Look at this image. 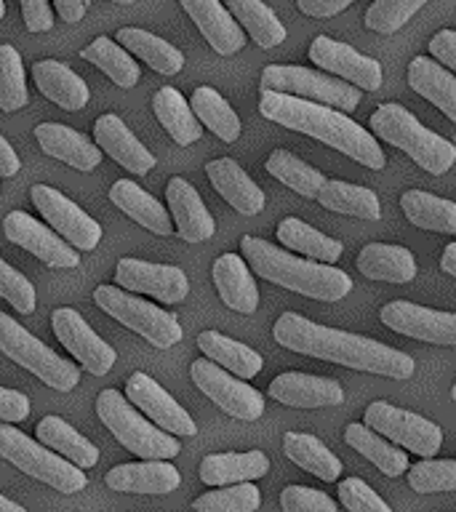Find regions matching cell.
<instances>
[{
  "mask_svg": "<svg viewBox=\"0 0 456 512\" xmlns=\"http://www.w3.org/2000/svg\"><path fill=\"white\" fill-rule=\"evenodd\" d=\"M339 502L350 512H392L390 504L360 478H347L339 483Z\"/></svg>",
  "mask_w": 456,
  "mask_h": 512,
  "instance_id": "50",
  "label": "cell"
},
{
  "mask_svg": "<svg viewBox=\"0 0 456 512\" xmlns=\"http://www.w3.org/2000/svg\"><path fill=\"white\" fill-rule=\"evenodd\" d=\"M270 472V459L264 451H243V454H208L200 462V480L206 486H235L264 478Z\"/></svg>",
  "mask_w": 456,
  "mask_h": 512,
  "instance_id": "28",
  "label": "cell"
},
{
  "mask_svg": "<svg viewBox=\"0 0 456 512\" xmlns=\"http://www.w3.org/2000/svg\"><path fill=\"white\" fill-rule=\"evenodd\" d=\"M355 0H296L299 11L312 19H328V16L342 14L344 8L352 6Z\"/></svg>",
  "mask_w": 456,
  "mask_h": 512,
  "instance_id": "55",
  "label": "cell"
},
{
  "mask_svg": "<svg viewBox=\"0 0 456 512\" xmlns=\"http://www.w3.org/2000/svg\"><path fill=\"white\" fill-rule=\"evenodd\" d=\"M112 3H118V6H131L134 0H112Z\"/></svg>",
  "mask_w": 456,
  "mask_h": 512,
  "instance_id": "60",
  "label": "cell"
},
{
  "mask_svg": "<svg viewBox=\"0 0 456 512\" xmlns=\"http://www.w3.org/2000/svg\"><path fill=\"white\" fill-rule=\"evenodd\" d=\"M278 240L291 251H299V254L310 256L312 262L320 264H334L344 251L339 240L328 238V235H323V232L310 227L302 219H296V216H286L278 224Z\"/></svg>",
  "mask_w": 456,
  "mask_h": 512,
  "instance_id": "40",
  "label": "cell"
},
{
  "mask_svg": "<svg viewBox=\"0 0 456 512\" xmlns=\"http://www.w3.org/2000/svg\"><path fill=\"white\" fill-rule=\"evenodd\" d=\"M430 51L435 56V62L443 64L446 70L456 72V32L440 30L435 32V38L430 40Z\"/></svg>",
  "mask_w": 456,
  "mask_h": 512,
  "instance_id": "54",
  "label": "cell"
},
{
  "mask_svg": "<svg viewBox=\"0 0 456 512\" xmlns=\"http://www.w3.org/2000/svg\"><path fill=\"white\" fill-rule=\"evenodd\" d=\"M35 139L48 158L62 160L78 171H94L102 163V150L94 142H88L80 131L64 126V123H40L35 128Z\"/></svg>",
  "mask_w": 456,
  "mask_h": 512,
  "instance_id": "24",
  "label": "cell"
},
{
  "mask_svg": "<svg viewBox=\"0 0 456 512\" xmlns=\"http://www.w3.org/2000/svg\"><path fill=\"white\" fill-rule=\"evenodd\" d=\"M166 198H168V211L174 216L176 232L179 238L187 243H200L208 240L216 232L214 216L208 214L206 203L200 200L198 190L192 187L187 179L174 176L166 184Z\"/></svg>",
  "mask_w": 456,
  "mask_h": 512,
  "instance_id": "22",
  "label": "cell"
},
{
  "mask_svg": "<svg viewBox=\"0 0 456 512\" xmlns=\"http://www.w3.org/2000/svg\"><path fill=\"white\" fill-rule=\"evenodd\" d=\"M363 424L371 427L374 432H379L382 438H390L392 443L414 451L422 459L435 456L440 451V446H443V430H440L438 424L414 414V411L392 406L387 400H374L366 408Z\"/></svg>",
  "mask_w": 456,
  "mask_h": 512,
  "instance_id": "10",
  "label": "cell"
},
{
  "mask_svg": "<svg viewBox=\"0 0 456 512\" xmlns=\"http://www.w3.org/2000/svg\"><path fill=\"white\" fill-rule=\"evenodd\" d=\"M3 235L24 251H30L32 256H38L40 262L48 264V267L72 270L80 264L78 251L67 240L59 238L54 230L43 227L35 216L24 214V211H11L3 219Z\"/></svg>",
  "mask_w": 456,
  "mask_h": 512,
  "instance_id": "16",
  "label": "cell"
},
{
  "mask_svg": "<svg viewBox=\"0 0 456 512\" xmlns=\"http://www.w3.org/2000/svg\"><path fill=\"white\" fill-rule=\"evenodd\" d=\"M32 80L48 102L59 104L67 112L83 110L91 99L86 80L56 59H40V62L32 64Z\"/></svg>",
  "mask_w": 456,
  "mask_h": 512,
  "instance_id": "26",
  "label": "cell"
},
{
  "mask_svg": "<svg viewBox=\"0 0 456 512\" xmlns=\"http://www.w3.org/2000/svg\"><path fill=\"white\" fill-rule=\"evenodd\" d=\"M190 107L195 112V118L200 120V126L211 128L222 142H235L243 131L240 118L235 115L227 99H224L216 88L211 86H198L192 91Z\"/></svg>",
  "mask_w": 456,
  "mask_h": 512,
  "instance_id": "42",
  "label": "cell"
},
{
  "mask_svg": "<svg viewBox=\"0 0 456 512\" xmlns=\"http://www.w3.org/2000/svg\"><path fill=\"white\" fill-rule=\"evenodd\" d=\"M30 416V398L19 390L0 387V422H24Z\"/></svg>",
  "mask_w": 456,
  "mask_h": 512,
  "instance_id": "52",
  "label": "cell"
},
{
  "mask_svg": "<svg viewBox=\"0 0 456 512\" xmlns=\"http://www.w3.org/2000/svg\"><path fill=\"white\" fill-rule=\"evenodd\" d=\"M30 198L40 216L46 219L59 238H64L78 251H94L102 240V224L91 219L80 206H75L62 192L48 187V184H35L30 190Z\"/></svg>",
  "mask_w": 456,
  "mask_h": 512,
  "instance_id": "12",
  "label": "cell"
},
{
  "mask_svg": "<svg viewBox=\"0 0 456 512\" xmlns=\"http://www.w3.org/2000/svg\"><path fill=\"white\" fill-rule=\"evenodd\" d=\"M24 16V27L30 32H48L54 27V11L48 0H19Z\"/></svg>",
  "mask_w": 456,
  "mask_h": 512,
  "instance_id": "53",
  "label": "cell"
},
{
  "mask_svg": "<svg viewBox=\"0 0 456 512\" xmlns=\"http://www.w3.org/2000/svg\"><path fill=\"white\" fill-rule=\"evenodd\" d=\"M94 302L99 310H104L110 318H115L126 328L136 331L139 336H144L158 350H168L176 342H182L184 331L179 326L176 315L160 310L158 304L147 302V299L126 294L123 288L99 286L94 291Z\"/></svg>",
  "mask_w": 456,
  "mask_h": 512,
  "instance_id": "8",
  "label": "cell"
},
{
  "mask_svg": "<svg viewBox=\"0 0 456 512\" xmlns=\"http://www.w3.org/2000/svg\"><path fill=\"white\" fill-rule=\"evenodd\" d=\"M0 512H27V510H24L22 504L11 502V499H8V496L0 494Z\"/></svg>",
  "mask_w": 456,
  "mask_h": 512,
  "instance_id": "59",
  "label": "cell"
},
{
  "mask_svg": "<svg viewBox=\"0 0 456 512\" xmlns=\"http://www.w3.org/2000/svg\"><path fill=\"white\" fill-rule=\"evenodd\" d=\"M51 326H54L56 339L62 342V347L70 352L72 358L78 360L80 368H86L88 374L94 376L110 374L115 360H118V352L112 350L110 344L88 326L78 310L59 307L51 315Z\"/></svg>",
  "mask_w": 456,
  "mask_h": 512,
  "instance_id": "13",
  "label": "cell"
},
{
  "mask_svg": "<svg viewBox=\"0 0 456 512\" xmlns=\"http://www.w3.org/2000/svg\"><path fill=\"white\" fill-rule=\"evenodd\" d=\"M344 440H347V446L355 448L360 456H366L376 470L384 472V475H390V478H398V475H403V472L411 467L406 451H400V448L392 446L390 440H384L379 432H374L371 427H366V424H350V427L344 430Z\"/></svg>",
  "mask_w": 456,
  "mask_h": 512,
  "instance_id": "38",
  "label": "cell"
},
{
  "mask_svg": "<svg viewBox=\"0 0 456 512\" xmlns=\"http://www.w3.org/2000/svg\"><path fill=\"white\" fill-rule=\"evenodd\" d=\"M264 168H267V174H272L278 182H283L294 192L304 195L307 200H318L323 184L328 182L318 168L307 166L302 158H296L294 152L288 150H272Z\"/></svg>",
  "mask_w": 456,
  "mask_h": 512,
  "instance_id": "44",
  "label": "cell"
},
{
  "mask_svg": "<svg viewBox=\"0 0 456 512\" xmlns=\"http://www.w3.org/2000/svg\"><path fill=\"white\" fill-rule=\"evenodd\" d=\"M408 486L416 494L456 491V459H422L408 467Z\"/></svg>",
  "mask_w": 456,
  "mask_h": 512,
  "instance_id": "47",
  "label": "cell"
},
{
  "mask_svg": "<svg viewBox=\"0 0 456 512\" xmlns=\"http://www.w3.org/2000/svg\"><path fill=\"white\" fill-rule=\"evenodd\" d=\"M110 200L112 206H118L123 214L131 216L136 224H142L155 235H171L174 232V224H171V216H168L166 208L131 179H118L112 184Z\"/></svg>",
  "mask_w": 456,
  "mask_h": 512,
  "instance_id": "30",
  "label": "cell"
},
{
  "mask_svg": "<svg viewBox=\"0 0 456 512\" xmlns=\"http://www.w3.org/2000/svg\"><path fill=\"white\" fill-rule=\"evenodd\" d=\"M318 203L328 211L355 216V219H371V222L382 219V203H379L374 190L350 182H339V179H328L323 184Z\"/></svg>",
  "mask_w": 456,
  "mask_h": 512,
  "instance_id": "41",
  "label": "cell"
},
{
  "mask_svg": "<svg viewBox=\"0 0 456 512\" xmlns=\"http://www.w3.org/2000/svg\"><path fill=\"white\" fill-rule=\"evenodd\" d=\"M190 376L206 398H211L224 414L243 419V422H256L264 414L262 392L254 390L251 384H243V379H235L230 371L216 366L211 360H195L190 366Z\"/></svg>",
  "mask_w": 456,
  "mask_h": 512,
  "instance_id": "11",
  "label": "cell"
},
{
  "mask_svg": "<svg viewBox=\"0 0 456 512\" xmlns=\"http://www.w3.org/2000/svg\"><path fill=\"white\" fill-rule=\"evenodd\" d=\"M259 112L278 126L312 136V139L350 155L355 163L371 168V171H382L387 166V158H384L376 136L334 107L275 94V91H262Z\"/></svg>",
  "mask_w": 456,
  "mask_h": 512,
  "instance_id": "2",
  "label": "cell"
},
{
  "mask_svg": "<svg viewBox=\"0 0 456 512\" xmlns=\"http://www.w3.org/2000/svg\"><path fill=\"white\" fill-rule=\"evenodd\" d=\"M224 6L235 16V22L254 38L256 46L275 48L286 40V24L262 0H224Z\"/></svg>",
  "mask_w": 456,
  "mask_h": 512,
  "instance_id": "39",
  "label": "cell"
},
{
  "mask_svg": "<svg viewBox=\"0 0 456 512\" xmlns=\"http://www.w3.org/2000/svg\"><path fill=\"white\" fill-rule=\"evenodd\" d=\"M240 248H243L246 264L259 278L288 288V291L310 296L318 302H339L352 291V280L347 272L336 270L331 264L291 256L288 251L272 246L256 235H243Z\"/></svg>",
  "mask_w": 456,
  "mask_h": 512,
  "instance_id": "3",
  "label": "cell"
},
{
  "mask_svg": "<svg viewBox=\"0 0 456 512\" xmlns=\"http://www.w3.org/2000/svg\"><path fill=\"white\" fill-rule=\"evenodd\" d=\"M262 91L296 96V99H315L326 107L355 110L360 104V91L347 80L328 78L323 72L296 64H270L262 72Z\"/></svg>",
  "mask_w": 456,
  "mask_h": 512,
  "instance_id": "9",
  "label": "cell"
},
{
  "mask_svg": "<svg viewBox=\"0 0 456 512\" xmlns=\"http://www.w3.org/2000/svg\"><path fill=\"white\" fill-rule=\"evenodd\" d=\"M0 456L14 464L16 470H22L24 475L40 480L62 494H78L88 486L86 472L80 467L67 462L64 456L46 448L43 443H35L22 430H16L6 422H0Z\"/></svg>",
  "mask_w": 456,
  "mask_h": 512,
  "instance_id": "6",
  "label": "cell"
},
{
  "mask_svg": "<svg viewBox=\"0 0 456 512\" xmlns=\"http://www.w3.org/2000/svg\"><path fill=\"white\" fill-rule=\"evenodd\" d=\"M451 398L456 400V384H454V387H451Z\"/></svg>",
  "mask_w": 456,
  "mask_h": 512,
  "instance_id": "62",
  "label": "cell"
},
{
  "mask_svg": "<svg viewBox=\"0 0 456 512\" xmlns=\"http://www.w3.org/2000/svg\"><path fill=\"white\" fill-rule=\"evenodd\" d=\"M115 283L131 294H147L166 304L184 302L190 294V280L174 264H155L123 256L115 267Z\"/></svg>",
  "mask_w": 456,
  "mask_h": 512,
  "instance_id": "14",
  "label": "cell"
},
{
  "mask_svg": "<svg viewBox=\"0 0 456 512\" xmlns=\"http://www.w3.org/2000/svg\"><path fill=\"white\" fill-rule=\"evenodd\" d=\"M104 486L123 494H171L182 486V475L168 462L118 464L104 475Z\"/></svg>",
  "mask_w": 456,
  "mask_h": 512,
  "instance_id": "23",
  "label": "cell"
},
{
  "mask_svg": "<svg viewBox=\"0 0 456 512\" xmlns=\"http://www.w3.org/2000/svg\"><path fill=\"white\" fill-rule=\"evenodd\" d=\"M80 56L86 59V62L96 64L99 70L107 75V78L120 88H134L142 78V70H139V64L131 59L126 48L115 43L110 38H96L91 46H86L80 51Z\"/></svg>",
  "mask_w": 456,
  "mask_h": 512,
  "instance_id": "43",
  "label": "cell"
},
{
  "mask_svg": "<svg viewBox=\"0 0 456 512\" xmlns=\"http://www.w3.org/2000/svg\"><path fill=\"white\" fill-rule=\"evenodd\" d=\"M208 182L214 184V190L230 203L238 214L254 216L264 208L262 187L243 171L232 158L211 160L206 166Z\"/></svg>",
  "mask_w": 456,
  "mask_h": 512,
  "instance_id": "25",
  "label": "cell"
},
{
  "mask_svg": "<svg viewBox=\"0 0 456 512\" xmlns=\"http://www.w3.org/2000/svg\"><path fill=\"white\" fill-rule=\"evenodd\" d=\"M198 347L211 363L222 366L224 371H230L238 379H254L264 366L259 352L251 350L248 344L235 342L230 336L219 334V331H203L198 336Z\"/></svg>",
  "mask_w": 456,
  "mask_h": 512,
  "instance_id": "32",
  "label": "cell"
},
{
  "mask_svg": "<svg viewBox=\"0 0 456 512\" xmlns=\"http://www.w3.org/2000/svg\"><path fill=\"white\" fill-rule=\"evenodd\" d=\"M30 102L27 86H24L22 56L14 46H0V110L16 112L24 110Z\"/></svg>",
  "mask_w": 456,
  "mask_h": 512,
  "instance_id": "46",
  "label": "cell"
},
{
  "mask_svg": "<svg viewBox=\"0 0 456 512\" xmlns=\"http://www.w3.org/2000/svg\"><path fill=\"white\" fill-rule=\"evenodd\" d=\"M126 398L131 400V406L139 408L150 422H155V427H160V430L168 432V435L192 438V435L198 432V427L192 422V416L187 414V411H184V408L179 406V403H176L152 376L142 374V371H136V374L128 376Z\"/></svg>",
  "mask_w": 456,
  "mask_h": 512,
  "instance_id": "17",
  "label": "cell"
},
{
  "mask_svg": "<svg viewBox=\"0 0 456 512\" xmlns=\"http://www.w3.org/2000/svg\"><path fill=\"white\" fill-rule=\"evenodd\" d=\"M262 504V494L254 483H235V486H222L216 491L198 496L192 502L195 512H256Z\"/></svg>",
  "mask_w": 456,
  "mask_h": 512,
  "instance_id": "45",
  "label": "cell"
},
{
  "mask_svg": "<svg viewBox=\"0 0 456 512\" xmlns=\"http://www.w3.org/2000/svg\"><path fill=\"white\" fill-rule=\"evenodd\" d=\"M379 318L387 328L398 331L403 336H411V339H422V342L430 344H443V347H451L456 344V315L454 312H440L430 310V307H422V304L406 302V299H398V302L384 304Z\"/></svg>",
  "mask_w": 456,
  "mask_h": 512,
  "instance_id": "15",
  "label": "cell"
},
{
  "mask_svg": "<svg viewBox=\"0 0 456 512\" xmlns=\"http://www.w3.org/2000/svg\"><path fill=\"white\" fill-rule=\"evenodd\" d=\"M371 134L390 142L392 147H398L414 160L416 166L424 168L427 174L440 176L451 171L456 163V147L440 134L424 128L419 120L400 104H382L379 110L368 120Z\"/></svg>",
  "mask_w": 456,
  "mask_h": 512,
  "instance_id": "4",
  "label": "cell"
},
{
  "mask_svg": "<svg viewBox=\"0 0 456 512\" xmlns=\"http://www.w3.org/2000/svg\"><path fill=\"white\" fill-rule=\"evenodd\" d=\"M267 392L272 400L291 408H331L344 403L342 384L326 376L299 374V371L275 376Z\"/></svg>",
  "mask_w": 456,
  "mask_h": 512,
  "instance_id": "19",
  "label": "cell"
},
{
  "mask_svg": "<svg viewBox=\"0 0 456 512\" xmlns=\"http://www.w3.org/2000/svg\"><path fill=\"white\" fill-rule=\"evenodd\" d=\"M283 512H339L336 502L326 491L310 486H286L280 494Z\"/></svg>",
  "mask_w": 456,
  "mask_h": 512,
  "instance_id": "51",
  "label": "cell"
},
{
  "mask_svg": "<svg viewBox=\"0 0 456 512\" xmlns=\"http://www.w3.org/2000/svg\"><path fill=\"white\" fill-rule=\"evenodd\" d=\"M120 46L131 51L134 56H139L147 67H152L160 75H176L182 72L184 67V54L176 46H171L168 40L158 38L147 30H139V27H123L115 35Z\"/></svg>",
  "mask_w": 456,
  "mask_h": 512,
  "instance_id": "35",
  "label": "cell"
},
{
  "mask_svg": "<svg viewBox=\"0 0 456 512\" xmlns=\"http://www.w3.org/2000/svg\"><path fill=\"white\" fill-rule=\"evenodd\" d=\"M94 142L99 150L107 152L118 166H123L126 171H131V174L144 176L155 168V155H152V152L131 134V128H128L118 115H112V112H107L102 118H96Z\"/></svg>",
  "mask_w": 456,
  "mask_h": 512,
  "instance_id": "21",
  "label": "cell"
},
{
  "mask_svg": "<svg viewBox=\"0 0 456 512\" xmlns=\"http://www.w3.org/2000/svg\"><path fill=\"white\" fill-rule=\"evenodd\" d=\"M96 414L102 424L115 435L120 446L131 454L142 456L144 462H168L179 456L182 446L174 435H168L160 427L144 419L131 400L118 390H104L96 398Z\"/></svg>",
  "mask_w": 456,
  "mask_h": 512,
  "instance_id": "5",
  "label": "cell"
},
{
  "mask_svg": "<svg viewBox=\"0 0 456 512\" xmlns=\"http://www.w3.org/2000/svg\"><path fill=\"white\" fill-rule=\"evenodd\" d=\"M400 208L414 227L419 230L446 232L454 235L456 232V203L448 198H438L432 192L408 190L400 195Z\"/></svg>",
  "mask_w": 456,
  "mask_h": 512,
  "instance_id": "37",
  "label": "cell"
},
{
  "mask_svg": "<svg viewBox=\"0 0 456 512\" xmlns=\"http://www.w3.org/2000/svg\"><path fill=\"white\" fill-rule=\"evenodd\" d=\"M272 336L280 347L307 355V358L358 368L376 376H390V379L414 376V358L406 352L387 347L368 336L350 334L342 328L320 326L315 320L302 318L299 312H283L272 326Z\"/></svg>",
  "mask_w": 456,
  "mask_h": 512,
  "instance_id": "1",
  "label": "cell"
},
{
  "mask_svg": "<svg viewBox=\"0 0 456 512\" xmlns=\"http://www.w3.org/2000/svg\"><path fill=\"white\" fill-rule=\"evenodd\" d=\"M283 451L296 467H302L304 472H312L315 478L331 483V480L342 475V459L334 451H328L326 443L310 435V432H286Z\"/></svg>",
  "mask_w": 456,
  "mask_h": 512,
  "instance_id": "36",
  "label": "cell"
},
{
  "mask_svg": "<svg viewBox=\"0 0 456 512\" xmlns=\"http://www.w3.org/2000/svg\"><path fill=\"white\" fill-rule=\"evenodd\" d=\"M38 440L46 448L56 451L59 456H64L67 462H72L80 470H88V467H94L99 462V448L91 443L88 438H83L75 427L59 419V416H46V419H40L38 427Z\"/></svg>",
  "mask_w": 456,
  "mask_h": 512,
  "instance_id": "33",
  "label": "cell"
},
{
  "mask_svg": "<svg viewBox=\"0 0 456 512\" xmlns=\"http://www.w3.org/2000/svg\"><path fill=\"white\" fill-rule=\"evenodd\" d=\"M211 278L214 286L222 296V302L235 312L251 315L259 307V288L256 280L248 270V264L243 256L238 254H222L211 267Z\"/></svg>",
  "mask_w": 456,
  "mask_h": 512,
  "instance_id": "27",
  "label": "cell"
},
{
  "mask_svg": "<svg viewBox=\"0 0 456 512\" xmlns=\"http://www.w3.org/2000/svg\"><path fill=\"white\" fill-rule=\"evenodd\" d=\"M440 270L448 272L451 278H456V243H448L440 256Z\"/></svg>",
  "mask_w": 456,
  "mask_h": 512,
  "instance_id": "58",
  "label": "cell"
},
{
  "mask_svg": "<svg viewBox=\"0 0 456 512\" xmlns=\"http://www.w3.org/2000/svg\"><path fill=\"white\" fill-rule=\"evenodd\" d=\"M3 16H6V3L0 0V22H3Z\"/></svg>",
  "mask_w": 456,
  "mask_h": 512,
  "instance_id": "61",
  "label": "cell"
},
{
  "mask_svg": "<svg viewBox=\"0 0 456 512\" xmlns=\"http://www.w3.org/2000/svg\"><path fill=\"white\" fill-rule=\"evenodd\" d=\"M19 171H22L19 155H16L14 147L0 136V176H3V179H11V176H16Z\"/></svg>",
  "mask_w": 456,
  "mask_h": 512,
  "instance_id": "56",
  "label": "cell"
},
{
  "mask_svg": "<svg viewBox=\"0 0 456 512\" xmlns=\"http://www.w3.org/2000/svg\"><path fill=\"white\" fill-rule=\"evenodd\" d=\"M0 296H3L16 312H22V315L35 312V304H38L35 286L24 278L22 272L14 270L3 256H0Z\"/></svg>",
  "mask_w": 456,
  "mask_h": 512,
  "instance_id": "49",
  "label": "cell"
},
{
  "mask_svg": "<svg viewBox=\"0 0 456 512\" xmlns=\"http://www.w3.org/2000/svg\"><path fill=\"white\" fill-rule=\"evenodd\" d=\"M179 3L216 54L232 56L243 48L246 32L222 0H179Z\"/></svg>",
  "mask_w": 456,
  "mask_h": 512,
  "instance_id": "20",
  "label": "cell"
},
{
  "mask_svg": "<svg viewBox=\"0 0 456 512\" xmlns=\"http://www.w3.org/2000/svg\"><path fill=\"white\" fill-rule=\"evenodd\" d=\"M408 86L456 123V75L427 56L408 64Z\"/></svg>",
  "mask_w": 456,
  "mask_h": 512,
  "instance_id": "29",
  "label": "cell"
},
{
  "mask_svg": "<svg viewBox=\"0 0 456 512\" xmlns=\"http://www.w3.org/2000/svg\"><path fill=\"white\" fill-rule=\"evenodd\" d=\"M427 0H374L366 11V27L379 35H392L403 24L411 22V16L424 6Z\"/></svg>",
  "mask_w": 456,
  "mask_h": 512,
  "instance_id": "48",
  "label": "cell"
},
{
  "mask_svg": "<svg viewBox=\"0 0 456 512\" xmlns=\"http://www.w3.org/2000/svg\"><path fill=\"white\" fill-rule=\"evenodd\" d=\"M56 14L62 16V22H80L86 14L88 0H54Z\"/></svg>",
  "mask_w": 456,
  "mask_h": 512,
  "instance_id": "57",
  "label": "cell"
},
{
  "mask_svg": "<svg viewBox=\"0 0 456 512\" xmlns=\"http://www.w3.org/2000/svg\"><path fill=\"white\" fill-rule=\"evenodd\" d=\"M0 352L38 376L51 390L70 392L80 382V366L56 355L51 347H46L38 336H32L19 320L6 312H0Z\"/></svg>",
  "mask_w": 456,
  "mask_h": 512,
  "instance_id": "7",
  "label": "cell"
},
{
  "mask_svg": "<svg viewBox=\"0 0 456 512\" xmlns=\"http://www.w3.org/2000/svg\"><path fill=\"white\" fill-rule=\"evenodd\" d=\"M310 62L318 64L320 70L334 72L339 78H344L352 86L363 88V91H376L382 86V67L371 56H363L347 43L328 38V35H318L310 43Z\"/></svg>",
  "mask_w": 456,
  "mask_h": 512,
  "instance_id": "18",
  "label": "cell"
},
{
  "mask_svg": "<svg viewBox=\"0 0 456 512\" xmlns=\"http://www.w3.org/2000/svg\"><path fill=\"white\" fill-rule=\"evenodd\" d=\"M358 270L368 280H387V283H411L416 278L414 254L403 246L390 243H368L358 254Z\"/></svg>",
  "mask_w": 456,
  "mask_h": 512,
  "instance_id": "31",
  "label": "cell"
},
{
  "mask_svg": "<svg viewBox=\"0 0 456 512\" xmlns=\"http://www.w3.org/2000/svg\"><path fill=\"white\" fill-rule=\"evenodd\" d=\"M152 110H155V118L160 120V126L166 128L168 136L174 139L179 147H190L192 142H198L203 128H200V120L195 118V112L187 104L176 88L163 86L155 91L152 96Z\"/></svg>",
  "mask_w": 456,
  "mask_h": 512,
  "instance_id": "34",
  "label": "cell"
}]
</instances>
